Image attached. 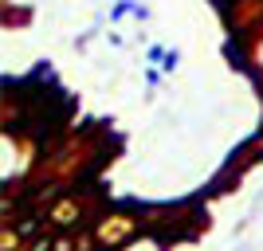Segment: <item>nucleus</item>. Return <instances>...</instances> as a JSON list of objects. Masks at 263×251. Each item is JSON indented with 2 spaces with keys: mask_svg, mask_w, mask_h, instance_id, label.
I'll return each mask as SVG.
<instances>
[{
  "mask_svg": "<svg viewBox=\"0 0 263 251\" xmlns=\"http://www.w3.org/2000/svg\"><path fill=\"white\" fill-rule=\"evenodd\" d=\"M145 59H149V63H161V59H165V47H149V51H145Z\"/></svg>",
  "mask_w": 263,
  "mask_h": 251,
  "instance_id": "7ed1b4c3",
  "label": "nucleus"
},
{
  "mask_svg": "<svg viewBox=\"0 0 263 251\" xmlns=\"http://www.w3.org/2000/svg\"><path fill=\"white\" fill-rule=\"evenodd\" d=\"M32 251H51V240H47V236H44V240H35Z\"/></svg>",
  "mask_w": 263,
  "mask_h": 251,
  "instance_id": "20e7f679",
  "label": "nucleus"
},
{
  "mask_svg": "<svg viewBox=\"0 0 263 251\" xmlns=\"http://www.w3.org/2000/svg\"><path fill=\"white\" fill-rule=\"evenodd\" d=\"M130 12H134V4H130V0H122V4H114L110 20H122V16H130Z\"/></svg>",
  "mask_w": 263,
  "mask_h": 251,
  "instance_id": "f03ea898",
  "label": "nucleus"
},
{
  "mask_svg": "<svg viewBox=\"0 0 263 251\" xmlns=\"http://www.w3.org/2000/svg\"><path fill=\"white\" fill-rule=\"evenodd\" d=\"M177 63H181V51L173 47V51H165V59H161V71H173Z\"/></svg>",
  "mask_w": 263,
  "mask_h": 251,
  "instance_id": "f257e3e1",
  "label": "nucleus"
}]
</instances>
